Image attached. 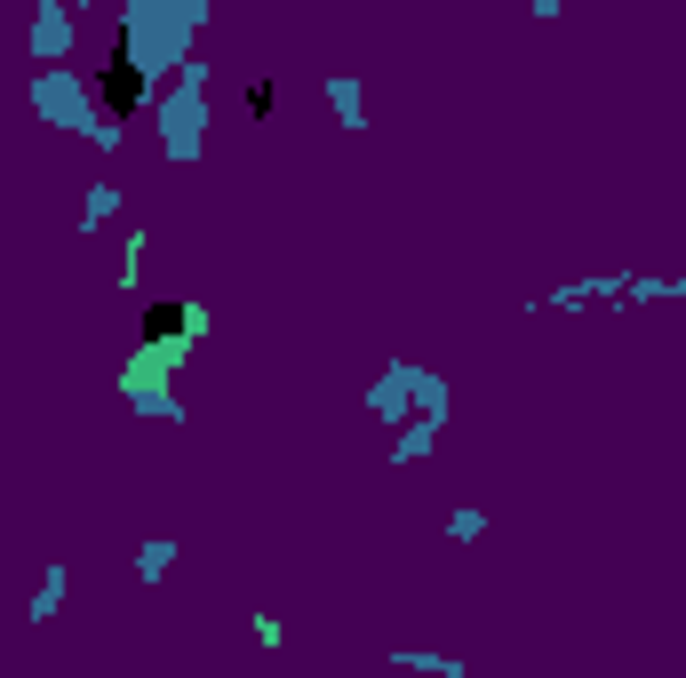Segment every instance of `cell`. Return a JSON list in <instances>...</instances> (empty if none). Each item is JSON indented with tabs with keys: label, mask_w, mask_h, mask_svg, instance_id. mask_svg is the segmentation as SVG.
Instances as JSON below:
<instances>
[{
	"label": "cell",
	"mask_w": 686,
	"mask_h": 678,
	"mask_svg": "<svg viewBox=\"0 0 686 678\" xmlns=\"http://www.w3.org/2000/svg\"><path fill=\"white\" fill-rule=\"evenodd\" d=\"M144 336H184V312H176V303H160V312L144 320Z\"/></svg>",
	"instance_id": "obj_1"
}]
</instances>
